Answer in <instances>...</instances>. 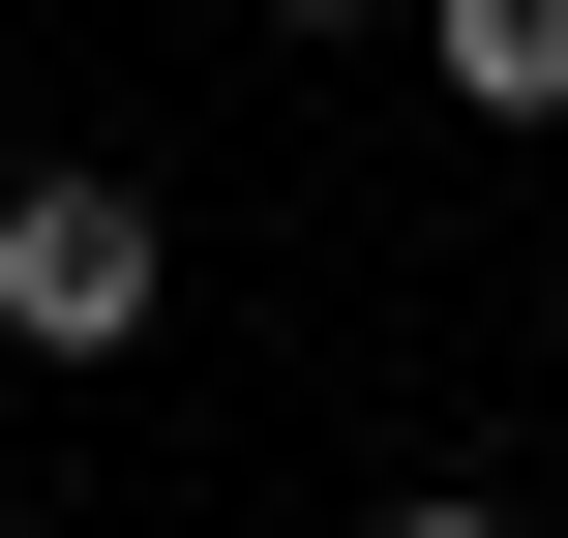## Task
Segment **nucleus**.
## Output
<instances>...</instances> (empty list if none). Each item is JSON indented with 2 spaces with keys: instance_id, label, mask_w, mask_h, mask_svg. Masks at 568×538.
Instances as JSON below:
<instances>
[{
  "instance_id": "f03ea898",
  "label": "nucleus",
  "mask_w": 568,
  "mask_h": 538,
  "mask_svg": "<svg viewBox=\"0 0 568 538\" xmlns=\"http://www.w3.org/2000/svg\"><path fill=\"white\" fill-rule=\"evenodd\" d=\"M419 30H449V90H479V120H568V0H419Z\"/></svg>"
},
{
  "instance_id": "20e7f679",
  "label": "nucleus",
  "mask_w": 568,
  "mask_h": 538,
  "mask_svg": "<svg viewBox=\"0 0 568 538\" xmlns=\"http://www.w3.org/2000/svg\"><path fill=\"white\" fill-rule=\"evenodd\" d=\"M270 30H359V0H270Z\"/></svg>"
},
{
  "instance_id": "7ed1b4c3",
  "label": "nucleus",
  "mask_w": 568,
  "mask_h": 538,
  "mask_svg": "<svg viewBox=\"0 0 568 538\" xmlns=\"http://www.w3.org/2000/svg\"><path fill=\"white\" fill-rule=\"evenodd\" d=\"M389 538H509V509H389Z\"/></svg>"
},
{
  "instance_id": "f257e3e1",
  "label": "nucleus",
  "mask_w": 568,
  "mask_h": 538,
  "mask_svg": "<svg viewBox=\"0 0 568 538\" xmlns=\"http://www.w3.org/2000/svg\"><path fill=\"white\" fill-rule=\"evenodd\" d=\"M150 270H180V240H150V180H0V329H30V359H120V329H150Z\"/></svg>"
}]
</instances>
